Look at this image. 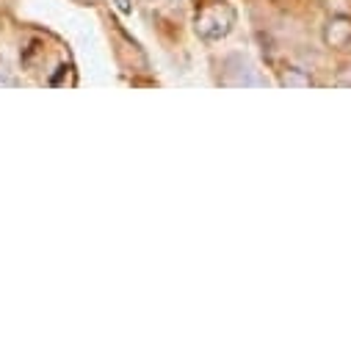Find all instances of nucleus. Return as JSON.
<instances>
[{"label":"nucleus","instance_id":"nucleus-7","mask_svg":"<svg viewBox=\"0 0 351 351\" xmlns=\"http://www.w3.org/2000/svg\"><path fill=\"white\" fill-rule=\"evenodd\" d=\"M0 86H17V77L9 75V66H0Z\"/></svg>","mask_w":351,"mask_h":351},{"label":"nucleus","instance_id":"nucleus-1","mask_svg":"<svg viewBox=\"0 0 351 351\" xmlns=\"http://www.w3.org/2000/svg\"><path fill=\"white\" fill-rule=\"evenodd\" d=\"M235 20H238V14L227 0H208V3H202L197 9L194 31L202 42H221L232 34Z\"/></svg>","mask_w":351,"mask_h":351},{"label":"nucleus","instance_id":"nucleus-8","mask_svg":"<svg viewBox=\"0 0 351 351\" xmlns=\"http://www.w3.org/2000/svg\"><path fill=\"white\" fill-rule=\"evenodd\" d=\"M80 3H92V0H80Z\"/></svg>","mask_w":351,"mask_h":351},{"label":"nucleus","instance_id":"nucleus-3","mask_svg":"<svg viewBox=\"0 0 351 351\" xmlns=\"http://www.w3.org/2000/svg\"><path fill=\"white\" fill-rule=\"evenodd\" d=\"M277 83L282 86V89H313L315 77L302 66H282Z\"/></svg>","mask_w":351,"mask_h":351},{"label":"nucleus","instance_id":"nucleus-4","mask_svg":"<svg viewBox=\"0 0 351 351\" xmlns=\"http://www.w3.org/2000/svg\"><path fill=\"white\" fill-rule=\"evenodd\" d=\"M324 9L329 14H351V0H324Z\"/></svg>","mask_w":351,"mask_h":351},{"label":"nucleus","instance_id":"nucleus-2","mask_svg":"<svg viewBox=\"0 0 351 351\" xmlns=\"http://www.w3.org/2000/svg\"><path fill=\"white\" fill-rule=\"evenodd\" d=\"M321 39L329 50H346L351 45V14H329Z\"/></svg>","mask_w":351,"mask_h":351},{"label":"nucleus","instance_id":"nucleus-6","mask_svg":"<svg viewBox=\"0 0 351 351\" xmlns=\"http://www.w3.org/2000/svg\"><path fill=\"white\" fill-rule=\"evenodd\" d=\"M114 6H117V12L119 14H133V0H114Z\"/></svg>","mask_w":351,"mask_h":351},{"label":"nucleus","instance_id":"nucleus-5","mask_svg":"<svg viewBox=\"0 0 351 351\" xmlns=\"http://www.w3.org/2000/svg\"><path fill=\"white\" fill-rule=\"evenodd\" d=\"M335 83L351 89V64H340V69L335 72Z\"/></svg>","mask_w":351,"mask_h":351}]
</instances>
